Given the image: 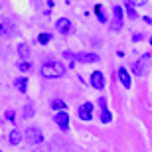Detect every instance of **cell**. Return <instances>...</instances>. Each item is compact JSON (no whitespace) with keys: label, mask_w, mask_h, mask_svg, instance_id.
<instances>
[{"label":"cell","mask_w":152,"mask_h":152,"mask_svg":"<svg viewBox=\"0 0 152 152\" xmlns=\"http://www.w3.org/2000/svg\"><path fill=\"white\" fill-rule=\"evenodd\" d=\"M65 65H63L61 61H57V59H48V61H44V65H42V75H44L45 79H57V77H63L65 75Z\"/></svg>","instance_id":"obj_1"},{"label":"cell","mask_w":152,"mask_h":152,"mask_svg":"<svg viewBox=\"0 0 152 152\" xmlns=\"http://www.w3.org/2000/svg\"><path fill=\"white\" fill-rule=\"evenodd\" d=\"M26 140H28L32 146H38V144L44 142V134H42V130H39V129L30 126V129H26Z\"/></svg>","instance_id":"obj_2"},{"label":"cell","mask_w":152,"mask_h":152,"mask_svg":"<svg viewBox=\"0 0 152 152\" xmlns=\"http://www.w3.org/2000/svg\"><path fill=\"white\" fill-rule=\"evenodd\" d=\"M73 61L95 63V61H99V56L97 53H89V51H79V53H73Z\"/></svg>","instance_id":"obj_3"},{"label":"cell","mask_w":152,"mask_h":152,"mask_svg":"<svg viewBox=\"0 0 152 152\" xmlns=\"http://www.w3.org/2000/svg\"><path fill=\"white\" fill-rule=\"evenodd\" d=\"M53 121H56V124L61 130H67L69 129V115H67V111H59V113H56Z\"/></svg>","instance_id":"obj_4"},{"label":"cell","mask_w":152,"mask_h":152,"mask_svg":"<svg viewBox=\"0 0 152 152\" xmlns=\"http://www.w3.org/2000/svg\"><path fill=\"white\" fill-rule=\"evenodd\" d=\"M77 115H79L81 121H91V115H93V103H83V105H79Z\"/></svg>","instance_id":"obj_5"},{"label":"cell","mask_w":152,"mask_h":152,"mask_svg":"<svg viewBox=\"0 0 152 152\" xmlns=\"http://www.w3.org/2000/svg\"><path fill=\"white\" fill-rule=\"evenodd\" d=\"M99 107H101V121L105 124H109L111 121H113V115H111V111L107 109V99H105V97L99 99Z\"/></svg>","instance_id":"obj_6"},{"label":"cell","mask_w":152,"mask_h":152,"mask_svg":"<svg viewBox=\"0 0 152 152\" xmlns=\"http://www.w3.org/2000/svg\"><path fill=\"white\" fill-rule=\"evenodd\" d=\"M113 14H115V20H113V24H111V28L113 30H121L123 28V8L121 6H113Z\"/></svg>","instance_id":"obj_7"},{"label":"cell","mask_w":152,"mask_h":152,"mask_svg":"<svg viewBox=\"0 0 152 152\" xmlns=\"http://www.w3.org/2000/svg\"><path fill=\"white\" fill-rule=\"evenodd\" d=\"M56 28H57V32H59V34L67 36L69 32H71V28H73V26H71V20H67V18H59V20L56 22Z\"/></svg>","instance_id":"obj_8"},{"label":"cell","mask_w":152,"mask_h":152,"mask_svg":"<svg viewBox=\"0 0 152 152\" xmlns=\"http://www.w3.org/2000/svg\"><path fill=\"white\" fill-rule=\"evenodd\" d=\"M91 85L95 87V89H103L105 87V75L101 71H93L91 73Z\"/></svg>","instance_id":"obj_9"},{"label":"cell","mask_w":152,"mask_h":152,"mask_svg":"<svg viewBox=\"0 0 152 152\" xmlns=\"http://www.w3.org/2000/svg\"><path fill=\"white\" fill-rule=\"evenodd\" d=\"M118 81H121V83H123V87H126V89L132 85V79H130V73H129V69H126V67H121V69H118Z\"/></svg>","instance_id":"obj_10"},{"label":"cell","mask_w":152,"mask_h":152,"mask_svg":"<svg viewBox=\"0 0 152 152\" xmlns=\"http://www.w3.org/2000/svg\"><path fill=\"white\" fill-rule=\"evenodd\" d=\"M146 59H148V56L140 57V59L132 65V73L134 75H144V71H146Z\"/></svg>","instance_id":"obj_11"},{"label":"cell","mask_w":152,"mask_h":152,"mask_svg":"<svg viewBox=\"0 0 152 152\" xmlns=\"http://www.w3.org/2000/svg\"><path fill=\"white\" fill-rule=\"evenodd\" d=\"M95 16H97V20H99L101 24H107V14H105V10H103L101 4H95Z\"/></svg>","instance_id":"obj_12"},{"label":"cell","mask_w":152,"mask_h":152,"mask_svg":"<svg viewBox=\"0 0 152 152\" xmlns=\"http://www.w3.org/2000/svg\"><path fill=\"white\" fill-rule=\"evenodd\" d=\"M50 107L56 109L57 113H59V111H67V105H65V101H61V99H53V101L50 103Z\"/></svg>","instance_id":"obj_13"},{"label":"cell","mask_w":152,"mask_h":152,"mask_svg":"<svg viewBox=\"0 0 152 152\" xmlns=\"http://www.w3.org/2000/svg\"><path fill=\"white\" fill-rule=\"evenodd\" d=\"M14 85H16V89L20 91V93H26V87H28V79H26V77H18L16 81H14Z\"/></svg>","instance_id":"obj_14"},{"label":"cell","mask_w":152,"mask_h":152,"mask_svg":"<svg viewBox=\"0 0 152 152\" xmlns=\"http://www.w3.org/2000/svg\"><path fill=\"white\" fill-rule=\"evenodd\" d=\"M12 32H14V28L8 22H0V36H10Z\"/></svg>","instance_id":"obj_15"},{"label":"cell","mask_w":152,"mask_h":152,"mask_svg":"<svg viewBox=\"0 0 152 152\" xmlns=\"http://www.w3.org/2000/svg\"><path fill=\"white\" fill-rule=\"evenodd\" d=\"M20 140H22V134H20V130H12V132H10V144L18 146V144H20Z\"/></svg>","instance_id":"obj_16"},{"label":"cell","mask_w":152,"mask_h":152,"mask_svg":"<svg viewBox=\"0 0 152 152\" xmlns=\"http://www.w3.org/2000/svg\"><path fill=\"white\" fill-rule=\"evenodd\" d=\"M18 53H20V57H26L30 56V45L28 44H18Z\"/></svg>","instance_id":"obj_17"},{"label":"cell","mask_w":152,"mask_h":152,"mask_svg":"<svg viewBox=\"0 0 152 152\" xmlns=\"http://www.w3.org/2000/svg\"><path fill=\"white\" fill-rule=\"evenodd\" d=\"M50 39H51V34H48V32H42V34L38 36V42L42 45H45V44H50Z\"/></svg>","instance_id":"obj_18"},{"label":"cell","mask_w":152,"mask_h":152,"mask_svg":"<svg viewBox=\"0 0 152 152\" xmlns=\"http://www.w3.org/2000/svg\"><path fill=\"white\" fill-rule=\"evenodd\" d=\"M124 10H126V14H129V18H130V20H134V18H136L134 6H130V4H126V8H124Z\"/></svg>","instance_id":"obj_19"},{"label":"cell","mask_w":152,"mask_h":152,"mask_svg":"<svg viewBox=\"0 0 152 152\" xmlns=\"http://www.w3.org/2000/svg\"><path fill=\"white\" fill-rule=\"evenodd\" d=\"M30 67H32V65H30L28 61H20V63H18V69H20V71H24V73H26V71H30Z\"/></svg>","instance_id":"obj_20"},{"label":"cell","mask_w":152,"mask_h":152,"mask_svg":"<svg viewBox=\"0 0 152 152\" xmlns=\"http://www.w3.org/2000/svg\"><path fill=\"white\" fill-rule=\"evenodd\" d=\"M32 115H34V107H32V105H26V109H24V117L30 118Z\"/></svg>","instance_id":"obj_21"},{"label":"cell","mask_w":152,"mask_h":152,"mask_svg":"<svg viewBox=\"0 0 152 152\" xmlns=\"http://www.w3.org/2000/svg\"><path fill=\"white\" fill-rule=\"evenodd\" d=\"M126 4H130V6H142V4H146V0H126Z\"/></svg>","instance_id":"obj_22"},{"label":"cell","mask_w":152,"mask_h":152,"mask_svg":"<svg viewBox=\"0 0 152 152\" xmlns=\"http://www.w3.org/2000/svg\"><path fill=\"white\" fill-rule=\"evenodd\" d=\"M6 118H8V121H14V118H16V113H14V111H6Z\"/></svg>","instance_id":"obj_23"},{"label":"cell","mask_w":152,"mask_h":152,"mask_svg":"<svg viewBox=\"0 0 152 152\" xmlns=\"http://www.w3.org/2000/svg\"><path fill=\"white\" fill-rule=\"evenodd\" d=\"M142 38H144V36H142V34H134V38H132V39H134V42H140Z\"/></svg>","instance_id":"obj_24"},{"label":"cell","mask_w":152,"mask_h":152,"mask_svg":"<svg viewBox=\"0 0 152 152\" xmlns=\"http://www.w3.org/2000/svg\"><path fill=\"white\" fill-rule=\"evenodd\" d=\"M150 45H152V36H150Z\"/></svg>","instance_id":"obj_25"},{"label":"cell","mask_w":152,"mask_h":152,"mask_svg":"<svg viewBox=\"0 0 152 152\" xmlns=\"http://www.w3.org/2000/svg\"><path fill=\"white\" fill-rule=\"evenodd\" d=\"M36 152H42V150H36Z\"/></svg>","instance_id":"obj_26"}]
</instances>
